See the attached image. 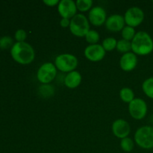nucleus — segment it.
I'll return each mask as SVG.
<instances>
[{
  "label": "nucleus",
  "instance_id": "nucleus-1",
  "mask_svg": "<svg viewBox=\"0 0 153 153\" xmlns=\"http://www.w3.org/2000/svg\"><path fill=\"white\" fill-rule=\"evenodd\" d=\"M10 55L16 62L26 65L33 62L35 58L34 49L26 42H16L10 49Z\"/></svg>",
  "mask_w": 153,
  "mask_h": 153
},
{
  "label": "nucleus",
  "instance_id": "nucleus-2",
  "mask_svg": "<svg viewBox=\"0 0 153 153\" xmlns=\"http://www.w3.org/2000/svg\"><path fill=\"white\" fill-rule=\"evenodd\" d=\"M131 50L136 55H147L153 51V40L146 31H138L131 41Z\"/></svg>",
  "mask_w": 153,
  "mask_h": 153
},
{
  "label": "nucleus",
  "instance_id": "nucleus-3",
  "mask_svg": "<svg viewBox=\"0 0 153 153\" xmlns=\"http://www.w3.org/2000/svg\"><path fill=\"white\" fill-rule=\"evenodd\" d=\"M88 18L82 13H77L70 19V32L78 37H85L90 31V24Z\"/></svg>",
  "mask_w": 153,
  "mask_h": 153
},
{
  "label": "nucleus",
  "instance_id": "nucleus-4",
  "mask_svg": "<svg viewBox=\"0 0 153 153\" xmlns=\"http://www.w3.org/2000/svg\"><path fill=\"white\" fill-rule=\"evenodd\" d=\"M134 141L145 149L153 148V127L145 126L139 128L134 134Z\"/></svg>",
  "mask_w": 153,
  "mask_h": 153
},
{
  "label": "nucleus",
  "instance_id": "nucleus-5",
  "mask_svg": "<svg viewBox=\"0 0 153 153\" xmlns=\"http://www.w3.org/2000/svg\"><path fill=\"white\" fill-rule=\"evenodd\" d=\"M79 61L78 58L72 54H61L55 59V65L57 70L63 73H70L74 71L77 67Z\"/></svg>",
  "mask_w": 153,
  "mask_h": 153
},
{
  "label": "nucleus",
  "instance_id": "nucleus-6",
  "mask_svg": "<svg viewBox=\"0 0 153 153\" xmlns=\"http://www.w3.org/2000/svg\"><path fill=\"white\" fill-rule=\"evenodd\" d=\"M57 75V68L55 64L51 62L42 64L37 72V78L43 85H49L55 79Z\"/></svg>",
  "mask_w": 153,
  "mask_h": 153
},
{
  "label": "nucleus",
  "instance_id": "nucleus-7",
  "mask_svg": "<svg viewBox=\"0 0 153 153\" xmlns=\"http://www.w3.org/2000/svg\"><path fill=\"white\" fill-rule=\"evenodd\" d=\"M144 12L138 7H131L126 11L124 19L127 25L132 28L140 25L144 20Z\"/></svg>",
  "mask_w": 153,
  "mask_h": 153
},
{
  "label": "nucleus",
  "instance_id": "nucleus-8",
  "mask_svg": "<svg viewBox=\"0 0 153 153\" xmlns=\"http://www.w3.org/2000/svg\"><path fill=\"white\" fill-rule=\"evenodd\" d=\"M128 112L131 117L140 120L147 114V105L142 99L136 98L128 104Z\"/></svg>",
  "mask_w": 153,
  "mask_h": 153
},
{
  "label": "nucleus",
  "instance_id": "nucleus-9",
  "mask_svg": "<svg viewBox=\"0 0 153 153\" xmlns=\"http://www.w3.org/2000/svg\"><path fill=\"white\" fill-rule=\"evenodd\" d=\"M85 56L88 60L92 62H99L105 56L106 51L100 44L89 45L85 49Z\"/></svg>",
  "mask_w": 153,
  "mask_h": 153
},
{
  "label": "nucleus",
  "instance_id": "nucleus-10",
  "mask_svg": "<svg viewBox=\"0 0 153 153\" xmlns=\"http://www.w3.org/2000/svg\"><path fill=\"white\" fill-rule=\"evenodd\" d=\"M58 11L62 18L71 19L77 14L76 2L73 0H61L58 4Z\"/></svg>",
  "mask_w": 153,
  "mask_h": 153
},
{
  "label": "nucleus",
  "instance_id": "nucleus-11",
  "mask_svg": "<svg viewBox=\"0 0 153 153\" xmlns=\"http://www.w3.org/2000/svg\"><path fill=\"white\" fill-rule=\"evenodd\" d=\"M106 11L100 6H95L91 9L88 14V20L95 26H101L105 23L107 19Z\"/></svg>",
  "mask_w": 153,
  "mask_h": 153
},
{
  "label": "nucleus",
  "instance_id": "nucleus-12",
  "mask_svg": "<svg viewBox=\"0 0 153 153\" xmlns=\"http://www.w3.org/2000/svg\"><path fill=\"white\" fill-rule=\"evenodd\" d=\"M112 132L117 137L123 139L127 137L131 131V127L129 123L125 120H116L112 124Z\"/></svg>",
  "mask_w": 153,
  "mask_h": 153
},
{
  "label": "nucleus",
  "instance_id": "nucleus-13",
  "mask_svg": "<svg viewBox=\"0 0 153 153\" xmlns=\"http://www.w3.org/2000/svg\"><path fill=\"white\" fill-rule=\"evenodd\" d=\"M125 23L124 16L119 14H113L107 18L105 25L108 31L118 32L123 29L125 27Z\"/></svg>",
  "mask_w": 153,
  "mask_h": 153
},
{
  "label": "nucleus",
  "instance_id": "nucleus-14",
  "mask_svg": "<svg viewBox=\"0 0 153 153\" xmlns=\"http://www.w3.org/2000/svg\"><path fill=\"white\" fill-rule=\"evenodd\" d=\"M137 64V57L134 52H128L122 55L120 60V66L125 72L134 70Z\"/></svg>",
  "mask_w": 153,
  "mask_h": 153
},
{
  "label": "nucleus",
  "instance_id": "nucleus-15",
  "mask_svg": "<svg viewBox=\"0 0 153 153\" xmlns=\"http://www.w3.org/2000/svg\"><path fill=\"white\" fill-rule=\"evenodd\" d=\"M82 77L80 73L78 71H72L68 73L64 78V85L70 89H74L79 87L82 82Z\"/></svg>",
  "mask_w": 153,
  "mask_h": 153
},
{
  "label": "nucleus",
  "instance_id": "nucleus-16",
  "mask_svg": "<svg viewBox=\"0 0 153 153\" xmlns=\"http://www.w3.org/2000/svg\"><path fill=\"white\" fill-rule=\"evenodd\" d=\"M120 97L123 102L129 104L134 100V94L131 88H123L120 91Z\"/></svg>",
  "mask_w": 153,
  "mask_h": 153
},
{
  "label": "nucleus",
  "instance_id": "nucleus-17",
  "mask_svg": "<svg viewBox=\"0 0 153 153\" xmlns=\"http://www.w3.org/2000/svg\"><path fill=\"white\" fill-rule=\"evenodd\" d=\"M142 90L146 97L153 99V77L148 78L143 82Z\"/></svg>",
  "mask_w": 153,
  "mask_h": 153
},
{
  "label": "nucleus",
  "instance_id": "nucleus-18",
  "mask_svg": "<svg viewBox=\"0 0 153 153\" xmlns=\"http://www.w3.org/2000/svg\"><path fill=\"white\" fill-rule=\"evenodd\" d=\"M116 49L118 52L123 54L130 52V51L131 50V41H128V40H126L124 39L118 40Z\"/></svg>",
  "mask_w": 153,
  "mask_h": 153
},
{
  "label": "nucleus",
  "instance_id": "nucleus-19",
  "mask_svg": "<svg viewBox=\"0 0 153 153\" xmlns=\"http://www.w3.org/2000/svg\"><path fill=\"white\" fill-rule=\"evenodd\" d=\"M117 40L114 37H107L102 41V46L106 52H111L117 48Z\"/></svg>",
  "mask_w": 153,
  "mask_h": 153
},
{
  "label": "nucleus",
  "instance_id": "nucleus-20",
  "mask_svg": "<svg viewBox=\"0 0 153 153\" xmlns=\"http://www.w3.org/2000/svg\"><path fill=\"white\" fill-rule=\"evenodd\" d=\"M92 0H77L76 1L77 10L81 12H86L89 10L93 6Z\"/></svg>",
  "mask_w": 153,
  "mask_h": 153
},
{
  "label": "nucleus",
  "instance_id": "nucleus-21",
  "mask_svg": "<svg viewBox=\"0 0 153 153\" xmlns=\"http://www.w3.org/2000/svg\"><path fill=\"white\" fill-rule=\"evenodd\" d=\"M85 39H86V41L90 45L97 44V43L100 41V34L95 30H90L87 33L86 36H85Z\"/></svg>",
  "mask_w": 153,
  "mask_h": 153
},
{
  "label": "nucleus",
  "instance_id": "nucleus-22",
  "mask_svg": "<svg viewBox=\"0 0 153 153\" xmlns=\"http://www.w3.org/2000/svg\"><path fill=\"white\" fill-rule=\"evenodd\" d=\"M135 34L136 32L134 28L131 26H128V25L124 27L123 29L122 30L123 39L128 40V41H131L134 37V36H135Z\"/></svg>",
  "mask_w": 153,
  "mask_h": 153
},
{
  "label": "nucleus",
  "instance_id": "nucleus-23",
  "mask_svg": "<svg viewBox=\"0 0 153 153\" xmlns=\"http://www.w3.org/2000/svg\"><path fill=\"white\" fill-rule=\"evenodd\" d=\"M134 141H133L132 139H131L130 137H127L123 139H121L120 146L124 152H131V151L133 150V149H134Z\"/></svg>",
  "mask_w": 153,
  "mask_h": 153
},
{
  "label": "nucleus",
  "instance_id": "nucleus-24",
  "mask_svg": "<svg viewBox=\"0 0 153 153\" xmlns=\"http://www.w3.org/2000/svg\"><path fill=\"white\" fill-rule=\"evenodd\" d=\"M39 92L43 97H52L54 94V88L49 85H43L39 88Z\"/></svg>",
  "mask_w": 153,
  "mask_h": 153
},
{
  "label": "nucleus",
  "instance_id": "nucleus-25",
  "mask_svg": "<svg viewBox=\"0 0 153 153\" xmlns=\"http://www.w3.org/2000/svg\"><path fill=\"white\" fill-rule=\"evenodd\" d=\"M13 45V39L9 36H3L0 38V49H7Z\"/></svg>",
  "mask_w": 153,
  "mask_h": 153
},
{
  "label": "nucleus",
  "instance_id": "nucleus-26",
  "mask_svg": "<svg viewBox=\"0 0 153 153\" xmlns=\"http://www.w3.org/2000/svg\"><path fill=\"white\" fill-rule=\"evenodd\" d=\"M15 40L17 42H25L27 37V34L25 30L18 29L14 34Z\"/></svg>",
  "mask_w": 153,
  "mask_h": 153
},
{
  "label": "nucleus",
  "instance_id": "nucleus-27",
  "mask_svg": "<svg viewBox=\"0 0 153 153\" xmlns=\"http://www.w3.org/2000/svg\"><path fill=\"white\" fill-rule=\"evenodd\" d=\"M60 1L58 0H44L43 3L49 7H54L59 4Z\"/></svg>",
  "mask_w": 153,
  "mask_h": 153
},
{
  "label": "nucleus",
  "instance_id": "nucleus-28",
  "mask_svg": "<svg viewBox=\"0 0 153 153\" xmlns=\"http://www.w3.org/2000/svg\"><path fill=\"white\" fill-rule=\"evenodd\" d=\"M60 25L63 28H67V27H70V19H67V18H62L60 21Z\"/></svg>",
  "mask_w": 153,
  "mask_h": 153
},
{
  "label": "nucleus",
  "instance_id": "nucleus-29",
  "mask_svg": "<svg viewBox=\"0 0 153 153\" xmlns=\"http://www.w3.org/2000/svg\"><path fill=\"white\" fill-rule=\"evenodd\" d=\"M152 3H153V1H152Z\"/></svg>",
  "mask_w": 153,
  "mask_h": 153
}]
</instances>
